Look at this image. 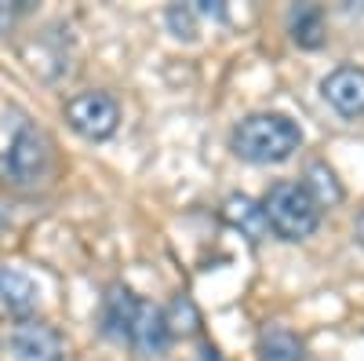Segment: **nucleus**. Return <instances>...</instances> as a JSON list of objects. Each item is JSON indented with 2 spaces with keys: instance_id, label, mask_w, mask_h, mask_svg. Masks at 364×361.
I'll list each match as a JSON object with an SVG mask.
<instances>
[{
  "instance_id": "obj_1",
  "label": "nucleus",
  "mask_w": 364,
  "mask_h": 361,
  "mask_svg": "<svg viewBox=\"0 0 364 361\" xmlns=\"http://www.w3.org/2000/svg\"><path fill=\"white\" fill-rule=\"evenodd\" d=\"M302 146V128L288 113H252L230 135V150L248 164H281Z\"/></svg>"
},
{
  "instance_id": "obj_2",
  "label": "nucleus",
  "mask_w": 364,
  "mask_h": 361,
  "mask_svg": "<svg viewBox=\"0 0 364 361\" xmlns=\"http://www.w3.org/2000/svg\"><path fill=\"white\" fill-rule=\"evenodd\" d=\"M266 226L281 241H302L321 226V204L302 183H273L262 197Z\"/></svg>"
},
{
  "instance_id": "obj_3",
  "label": "nucleus",
  "mask_w": 364,
  "mask_h": 361,
  "mask_svg": "<svg viewBox=\"0 0 364 361\" xmlns=\"http://www.w3.org/2000/svg\"><path fill=\"white\" fill-rule=\"evenodd\" d=\"M48 164H51L48 139L37 128L22 125L18 135L8 142V150L0 154V179L11 183V187H18V190H29V187H37L41 179L48 175Z\"/></svg>"
},
{
  "instance_id": "obj_4",
  "label": "nucleus",
  "mask_w": 364,
  "mask_h": 361,
  "mask_svg": "<svg viewBox=\"0 0 364 361\" xmlns=\"http://www.w3.org/2000/svg\"><path fill=\"white\" fill-rule=\"evenodd\" d=\"M66 120L77 135H84L91 142H102L120 125V106L106 92H77L73 99H66Z\"/></svg>"
},
{
  "instance_id": "obj_5",
  "label": "nucleus",
  "mask_w": 364,
  "mask_h": 361,
  "mask_svg": "<svg viewBox=\"0 0 364 361\" xmlns=\"http://www.w3.org/2000/svg\"><path fill=\"white\" fill-rule=\"evenodd\" d=\"M8 347L18 361H66V340L55 325L44 321H22L11 328Z\"/></svg>"
},
{
  "instance_id": "obj_6",
  "label": "nucleus",
  "mask_w": 364,
  "mask_h": 361,
  "mask_svg": "<svg viewBox=\"0 0 364 361\" xmlns=\"http://www.w3.org/2000/svg\"><path fill=\"white\" fill-rule=\"evenodd\" d=\"M324 103L343 113V117H360L364 113V70L360 66H339L321 80Z\"/></svg>"
},
{
  "instance_id": "obj_7",
  "label": "nucleus",
  "mask_w": 364,
  "mask_h": 361,
  "mask_svg": "<svg viewBox=\"0 0 364 361\" xmlns=\"http://www.w3.org/2000/svg\"><path fill=\"white\" fill-rule=\"evenodd\" d=\"M128 343L142 354V357H161L171 343V328H168V318L161 307L154 303H142L139 314H135V325L128 333Z\"/></svg>"
},
{
  "instance_id": "obj_8",
  "label": "nucleus",
  "mask_w": 364,
  "mask_h": 361,
  "mask_svg": "<svg viewBox=\"0 0 364 361\" xmlns=\"http://www.w3.org/2000/svg\"><path fill=\"white\" fill-rule=\"evenodd\" d=\"M37 303H41L37 281L29 274H22V270H15V266H0V310L29 321V314L37 310Z\"/></svg>"
},
{
  "instance_id": "obj_9",
  "label": "nucleus",
  "mask_w": 364,
  "mask_h": 361,
  "mask_svg": "<svg viewBox=\"0 0 364 361\" xmlns=\"http://www.w3.org/2000/svg\"><path fill=\"white\" fill-rule=\"evenodd\" d=\"M139 307H142V299H139L132 288L113 285V288L106 292V299H102V333H106L109 340H128Z\"/></svg>"
},
{
  "instance_id": "obj_10",
  "label": "nucleus",
  "mask_w": 364,
  "mask_h": 361,
  "mask_svg": "<svg viewBox=\"0 0 364 361\" xmlns=\"http://www.w3.org/2000/svg\"><path fill=\"white\" fill-rule=\"evenodd\" d=\"M259 361H302V340L281 325H269L259 336Z\"/></svg>"
},
{
  "instance_id": "obj_11",
  "label": "nucleus",
  "mask_w": 364,
  "mask_h": 361,
  "mask_svg": "<svg viewBox=\"0 0 364 361\" xmlns=\"http://www.w3.org/2000/svg\"><path fill=\"white\" fill-rule=\"evenodd\" d=\"M223 216L230 219V226L245 230L252 241H259V237H262V230H266L262 204H255V201H252V197H245V194H233V197L226 201V208H223Z\"/></svg>"
},
{
  "instance_id": "obj_12",
  "label": "nucleus",
  "mask_w": 364,
  "mask_h": 361,
  "mask_svg": "<svg viewBox=\"0 0 364 361\" xmlns=\"http://www.w3.org/2000/svg\"><path fill=\"white\" fill-rule=\"evenodd\" d=\"M291 41L299 48H321L324 44V11L314 4H299L291 11Z\"/></svg>"
},
{
  "instance_id": "obj_13",
  "label": "nucleus",
  "mask_w": 364,
  "mask_h": 361,
  "mask_svg": "<svg viewBox=\"0 0 364 361\" xmlns=\"http://www.w3.org/2000/svg\"><path fill=\"white\" fill-rule=\"evenodd\" d=\"M310 194H314V201L317 204H339L343 201V187L336 183V175H331V168H324V164H310V183H302Z\"/></svg>"
},
{
  "instance_id": "obj_14",
  "label": "nucleus",
  "mask_w": 364,
  "mask_h": 361,
  "mask_svg": "<svg viewBox=\"0 0 364 361\" xmlns=\"http://www.w3.org/2000/svg\"><path fill=\"white\" fill-rule=\"evenodd\" d=\"M164 318H168L171 336H190V333H197V325H200V314H197V307L190 303L186 295H178L175 303L164 310Z\"/></svg>"
},
{
  "instance_id": "obj_15",
  "label": "nucleus",
  "mask_w": 364,
  "mask_h": 361,
  "mask_svg": "<svg viewBox=\"0 0 364 361\" xmlns=\"http://www.w3.org/2000/svg\"><path fill=\"white\" fill-rule=\"evenodd\" d=\"M168 26L178 41H197L200 37V15L193 11V4H171L168 8Z\"/></svg>"
},
{
  "instance_id": "obj_16",
  "label": "nucleus",
  "mask_w": 364,
  "mask_h": 361,
  "mask_svg": "<svg viewBox=\"0 0 364 361\" xmlns=\"http://www.w3.org/2000/svg\"><path fill=\"white\" fill-rule=\"evenodd\" d=\"M8 226H11V212H8V204L0 201V234H4Z\"/></svg>"
},
{
  "instance_id": "obj_17",
  "label": "nucleus",
  "mask_w": 364,
  "mask_h": 361,
  "mask_svg": "<svg viewBox=\"0 0 364 361\" xmlns=\"http://www.w3.org/2000/svg\"><path fill=\"white\" fill-rule=\"evenodd\" d=\"M353 234H357V245L364 248V212L357 216V226H353Z\"/></svg>"
},
{
  "instance_id": "obj_18",
  "label": "nucleus",
  "mask_w": 364,
  "mask_h": 361,
  "mask_svg": "<svg viewBox=\"0 0 364 361\" xmlns=\"http://www.w3.org/2000/svg\"><path fill=\"white\" fill-rule=\"evenodd\" d=\"M200 361H223V357H219V350H211V347H204V350H200Z\"/></svg>"
}]
</instances>
